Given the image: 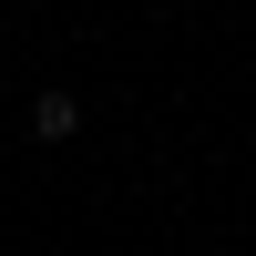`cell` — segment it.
<instances>
[{"label": "cell", "mask_w": 256, "mask_h": 256, "mask_svg": "<svg viewBox=\"0 0 256 256\" xmlns=\"http://www.w3.org/2000/svg\"><path fill=\"white\" fill-rule=\"evenodd\" d=\"M31 134H41V144H72V134H82V102H72V92H31Z\"/></svg>", "instance_id": "cell-1"}]
</instances>
